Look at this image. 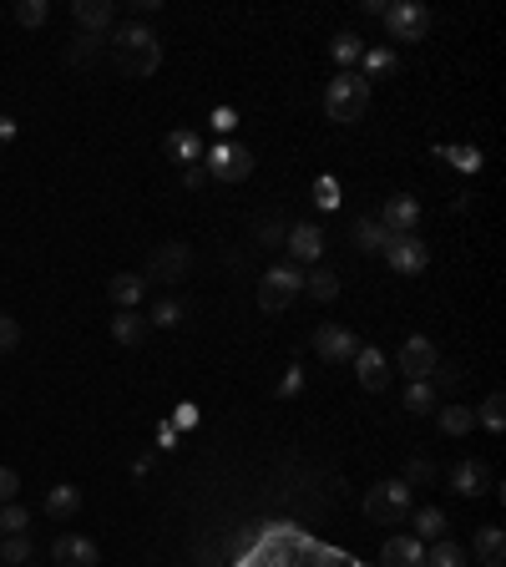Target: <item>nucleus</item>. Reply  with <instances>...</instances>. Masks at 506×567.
<instances>
[{"mask_svg":"<svg viewBox=\"0 0 506 567\" xmlns=\"http://www.w3.org/2000/svg\"><path fill=\"white\" fill-rule=\"evenodd\" d=\"M107 51H112V66L122 76H152L162 66V41L147 31V26H122L107 36Z\"/></svg>","mask_w":506,"mask_h":567,"instance_id":"obj_1","label":"nucleus"},{"mask_svg":"<svg viewBox=\"0 0 506 567\" xmlns=\"http://www.w3.org/2000/svg\"><path fill=\"white\" fill-rule=\"evenodd\" d=\"M324 112H329V122H360L370 112V81L360 71H340L324 87Z\"/></svg>","mask_w":506,"mask_h":567,"instance_id":"obj_2","label":"nucleus"},{"mask_svg":"<svg viewBox=\"0 0 506 567\" xmlns=\"http://www.w3.org/2000/svg\"><path fill=\"white\" fill-rule=\"evenodd\" d=\"M365 517L375 527H395L410 517V481H380L370 486V497H365Z\"/></svg>","mask_w":506,"mask_h":567,"instance_id":"obj_3","label":"nucleus"},{"mask_svg":"<svg viewBox=\"0 0 506 567\" xmlns=\"http://www.w3.org/2000/svg\"><path fill=\"white\" fill-rule=\"evenodd\" d=\"M385 264H390L395 274H405V279L426 274V269H431V243L420 238V233H395V238L385 243Z\"/></svg>","mask_w":506,"mask_h":567,"instance_id":"obj_4","label":"nucleus"},{"mask_svg":"<svg viewBox=\"0 0 506 567\" xmlns=\"http://www.w3.org/2000/svg\"><path fill=\"white\" fill-rule=\"evenodd\" d=\"M188 269H193V249L188 243H157L152 249V259H147V279L152 284H183L188 279Z\"/></svg>","mask_w":506,"mask_h":567,"instance_id":"obj_5","label":"nucleus"},{"mask_svg":"<svg viewBox=\"0 0 506 567\" xmlns=\"http://www.w3.org/2000/svg\"><path fill=\"white\" fill-rule=\"evenodd\" d=\"M299 294H304V274H299L294 264H279V269H269V274H264V284H259V304H264L269 314L289 309Z\"/></svg>","mask_w":506,"mask_h":567,"instance_id":"obj_6","label":"nucleus"},{"mask_svg":"<svg viewBox=\"0 0 506 567\" xmlns=\"http://www.w3.org/2000/svg\"><path fill=\"white\" fill-rule=\"evenodd\" d=\"M203 173L218 178V183H243V178L253 173V152L238 147V142H218V147L208 152V162H203Z\"/></svg>","mask_w":506,"mask_h":567,"instance_id":"obj_7","label":"nucleus"},{"mask_svg":"<svg viewBox=\"0 0 506 567\" xmlns=\"http://www.w3.org/2000/svg\"><path fill=\"white\" fill-rule=\"evenodd\" d=\"M385 31H390V41H426L431 11L415 6V0H395V6L385 11Z\"/></svg>","mask_w":506,"mask_h":567,"instance_id":"obj_8","label":"nucleus"},{"mask_svg":"<svg viewBox=\"0 0 506 567\" xmlns=\"http://www.w3.org/2000/svg\"><path fill=\"white\" fill-rule=\"evenodd\" d=\"M314 355L324 365H350L360 355V345H355V335L345 330V324H319L314 330Z\"/></svg>","mask_w":506,"mask_h":567,"instance_id":"obj_9","label":"nucleus"},{"mask_svg":"<svg viewBox=\"0 0 506 567\" xmlns=\"http://www.w3.org/2000/svg\"><path fill=\"white\" fill-rule=\"evenodd\" d=\"M400 375L405 380H431L436 375V365H441V355H436V345L426 340V335H410L405 345H400Z\"/></svg>","mask_w":506,"mask_h":567,"instance_id":"obj_10","label":"nucleus"},{"mask_svg":"<svg viewBox=\"0 0 506 567\" xmlns=\"http://www.w3.org/2000/svg\"><path fill=\"white\" fill-rule=\"evenodd\" d=\"M51 557H56V567H97V562H102V547H97L92 537L61 532V537L51 542Z\"/></svg>","mask_w":506,"mask_h":567,"instance_id":"obj_11","label":"nucleus"},{"mask_svg":"<svg viewBox=\"0 0 506 567\" xmlns=\"http://www.w3.org/2000/svg\"><path fill=\"white\" fill-rule=\"evenodd\" d=\"M284 249H289L294 264H319V254H324V233H319L314 223H294V228L284 233Z\"/></svg>","mask_w":506,"mask_h":567,"instance_id":"obj_12","label":"nucleus"},{"mask_svg":"<svg viewBox=\"0 0 506 567\" xmlns=\"http://www.w3.org/2000/svg\"><path fill=\"white\" fill-rule=\"evenodd\" d=\"M380 223H385L390 238H395V233H415V223H420V203H415L410 193H395V198L380 208Z\"/></svg>","mask_w":506,"mask_h":567,"instance_id":"obj_13","label":"nucleus"},{"mask_svg":"<svg viewBox=\"0 0 506 567\" xmlns=\"http://www.w3.org/2000/svg\"><path fill=\"white\" fill-rule=\"evenodd\" d=\"M380 567H426V542L390 537V542L380 547Z\"/></svg>","mask_w":506,"mask_h":567,"instance_id":"obj_14","label":"nucleus"},{"mask_svg":"<svg viewBox=\"0 0 506 567\" xmlns=\"http://www.w3.org/2000/svg\"><path fill=\"white\" fill-rule=\"evenodd\" d=\"M71 16H76V26L87 31V36H102V31L112 26L117 6H112V0H76V6H71Z\"/></svg>","mask_w":506,"mask_h":567,"instance_id":"obj_15","label":"nucleus"},{"mask_svg":"<svg viewBox=\"0 0 506 567\" xmlns=\"http://www.w3.org/2000/svg\"><path fill=\"white\" fill-rule=\"evenodd\" d=\"M451 492H456V497H481V492H491V466L461 461V466L451 471Z\"/></svg>","mask_w":506,"mask_h":567,"instance_id":"obj_16","label":"nucleus"},{"mask_svg":"<svg viewBox=\"0 0 506 567\" xmlns=\"http://www.w3.org/2000/svg\"><path fill=\"white\" fill-rule=\"evenodd\" d=\"M355 375H360L365 390H385V385H390V360H385L380 350L360 345V355H355Z\"/></svg>","mask_w":506,"mask_h":567,"instance_id":"obj_17","label":"nucleus"},{"mask_svg":"<svg viewBox=\"0 0 506 567\" xmlns=\"http://www.w3.org/2000/svg\"><path fill=\"white\" fill-rule=\"evenodd\" d=\"M76 512H81V486H71V481L51 486V492H46V517L51 522H71Z\"/></svg>","mask_w":506,"mask_h":567,"instance_id":"obj_18","label":"nucleus"},{"mask_svg":"<svg viewBox=\"0 0 506 567\" xmlns=\"http://www.w3.org/2000/svg\"><path fill=\"white\" fill-rule=\"evenodd\" d=\"M147 330H152V324H147V314H137V309H117V319H112V340L117 345H142L147 340Z\"/></svg>","mask_w":506,"mask_h":567,"instance_id":"obj_19","label":"nucleus"},{"mask_svg":"<svg viewBox=\"0 0 506 567\" xmlns=\"http://www.w3.org/2000/svg\"><path fill=\"white\" fill-rule=\"evenodd\" d=\"M107 294H112V304H117V309H137V304H142V294H147V279H142V274H112Z\"/></svg>","mask_w":506,"mask_h":567,"instance_id":"obj_20","label":"nucleus"},{"mask_svg":"<svg viewBox=\"0 0 506 567\" xmlns=\"http://www.w3.org/2000/svg\"><path fill=\"white\" fill-rule=\"evenodd\" d=\"M167 157L183 162V168H198L203 162V137L198 132H167Z\"/></svg>","mask_w":506,"mask_h":567,"instance_id":"obj_21","label":"nucleus"},{"mask_svg":"<svg viewBox=\"0 0 506 567\" xmlns=\"http://www.w3.org/2000/svg\"><path fill=\"white\" fill-rule=\"evenodd\" d=\"M400 405H405L410 416H431L441 400H436V385H431V380H410V385H405V395H400Z\"/></svg>","mask_w":506,"mask_h":567,"instance_id":"obj_22","label":"nucleus"},{"mask_svg":"<svg viewBox=\"0 0 506 567\" xmlns=\"http://www.w3.org/2000/svg\"><path fill=\"white\" fill-rule=\"evenodd\" d=\"M476 557L486 567H501L506 562V532L501 527H476Z\"/></svg>","mask_w":506,"mask_h":567,"instance_id":"obj_23","label":"nucleus"},{"mask_svg":"<svg viewBox=\"0 0 506 567\" xmlns=\"http://www.w3.org/2000/svg\"><path fill=\"white\" fill-rule=\"evenodd\" d=\"M385 243H390V233H385L380 218H360L355 223V249L360 254H385Z\"/></svg>","mask_w":506,"mask_h":567,"instance_id":"obj_24","label":"nucleus"},{"mask_svg":"<svg viewBox=\"0 0 506 567\" xmlns=\"http://www.w3.org/2000/svg\"><path fill=\"white\" fill-rule=\"evenodd\" d=\"M183 319H188V304H183V299H157V304H152V314H147L152 330H178Z\"/></svg>","mask_w":506,"mask_h":567,"instance_id":"obj_25","label":"nucleus"},{"mask_svg":"<svg viewBox=\"0 0 506 567\" xmlns=\"http://www.w3.org/2000/svg\"><path fill=\"white\" fill-rule=\"evenodd\" d=\"M441 537H446V512L441 507L415 512V542H441Z\"/></svg>","mask_w":506,"mask_h":567,"instance_id":"obj_26","label":"nucleus"},{"mask_svg":"<svg viewBox=\"0 0 506 567\" xmlns=\"http://www.w3.org/2000/svg\"><path fill=\"white\" fill-rule=\"evenodd\" d=\"M329 51H334V61H340V71H355V61L365 56V41H360L355 31H340Z\"/></svg>","mask_w":506,"mask_h":567,"instance_id":"obj_27","label":"nucleus"},{"mask_svg":"<svg viewBox=\"0 0 506 567\" xmlns=\"http://www.w3.org/2000/svg\"><path fill=\"white\" fill-rule=\"evenodd\" d=\"M476 421H481L486 431H496V436L506 431V395H501V390H491V395L481 400V411H476Z\"/></svg>","mask_w":506,"mask_h":567,"instance_id":"obj_28","label":"nucleus"},{"mask_svg":"<svg viewBox=\"0 0 506 567\" xmlns=\"http://www.w3.org/2000/svg\"><path fill=\"white\" fill-rule=\"evenodd\" d=\"M304 289H309L319 304H334V299H340V279H334L329 269H309V274H304Z\"/></svg>","mask_w":506,"mask_h":567,"instance_id":"obj_29","label":"nucleus"},{"mask_svg":"<svg viewBox=\"0 0 506 567\" xmlns=\"http://www.w3.org/2000/svg\"><path fill=\"white\" fill-rule=\"evenodd\" d=\"M102 46H107V36H87V31H81V36L66 46V61H71V66H92Z\"/></svg>","mask_w":506,"mask_h":567,"instance_id":"obj_30","label":"nucleus"},{"mask_svg":"<svg viewBox=\"0 0 506 567\" xmlns=\"http://www.w3.org/2000/svg\"><path fill=\"white\" fill-rule=\"evenodd\" d=\"M476 426V411L471 405H441V431L446 436H466Z\"/></svg>","mask_w":506,"mask_h":567,"instance_id":"obj_31","label":"nucleus"},{"mask_svg":"<svg viewBox=\"0 0 506 567\" xmlns=\"http://www.w3.org/2000/svg\"><path fill=\"white\" fill-rule=\"evenodd\" d=\"M426 567H466V547L441 537L436 547H426Z\"/></svg>","mask_w":506,"mask_h":567,"instance_id":"obj_32","label":"nucleus"},{"mask_svg":"<svg viewBox=\"0 0 506 567\" xmlns=\"http://www.w3.org/2000/svg\"><path fill=\"white\" fill-rule=\"evenodd\" d=\"M0 562H11V567L31 562V537H26V532H11L6 542H0Z\"/></svg>","mask_w":506,"mask_h":567,"instance_id":"obj_33","label":"nucleus"},{"mask_svg":"<svg viewBox=\"0 0 506 567\" xmlns=\"http://www.w3.org/2000/svg\"><path fill=\"white\" fill-rule=\"evenodd\" d=\"M46 16H51V6H46V0H16V21L21 26H46Z\"/></svg>","mask_w":506,"mask_h":567,"instance_id":"obj_34","label":"nucleus"},{"mask_svg":"<svg viewBox=\"0 0 506 567\" xmlns=\"http://www.w3.org/2000/svg\"><path fill=\"white\" fill-rule=\"evenodd\" d=\"M436 157H451L461 173H476V168H481V152H476V147H436Z\"/></svg>","mask_w":506,"mask_h":567,"instance_id":"obj_35","label":"nucleus"},{"mask_svg":"<svg viewBox=\"0 0 506 567\" xmlns=\"http://www.w3.org/2000/svg\"><path fill=\"white\" fill-rule=\"evenodd\" d=\"M26 527H31V512H26V507H16V502L0 507V532H6V537H11V532H26Z\"/></svg>","mask_w":506,"mask_h":567,"instance_id":"obj_36","label":"nucleus"},{"mask_svg":"<svg viewBox=\"0 0 506 567\" xmlns=\"http://www.w3.org/2000/svg\"><path fill=\"white\" fill-rule=\"evenodd\" d=\"M314 198H319V208H340V183H334V178H314Z\"/></svg>","mask_w":506,"mask_h":567,"instance_id":"obj_37","label":"nucleus"},{"mask_svg":"<svg viewBox=\"0 0 506 567\" xmlns=\"http://www.w3.org/2000/svg\"><path fill=\"white\" fill-rule=\"evenodd\" d=\"M360 61H365V71H360V76H365V81H370V76H380V71H390V66H395V56H390V51H365V56H360Z\"/></svg>","mask_w":506,"mask_h":567,"instance_id":"obj_38","label":"nucleus"},{"mask_svg":"<svg viewBox=\"0 0 506 567\" xmlns=\"http://www.w3.org/2000/svg\"><path fill=\"white\" fill-rule=\"evenodd\" d=\"M16 345H21V324H16L11 314H0V355L16 350Z\"/></svg>","mask_w":506,"mask_h":567,"instance_id":"obj_39","label":"nucleus"},{"mask_svg":"<svg viewBox=\"0 0 506 567\" xmlns=\"http://www.w3.org/2000/svg\"><path fill=\"white\" fill-rule=\"evenodd\" d=\"M16 492H21V476H16L11 466H0V507L16 502Z\"/></svg>","mask_w":506,"mask_h":567,"instance_id":"obj_40","label":"nucleus"},{"mask_svg":"<svg viewBox=\"0 0 506 567\" xmlns=\"http://www.w3.org/2000/svg\"><path fill=\"white\" fill-rule=\"evenodd\" d=\"M299 390H304V370H299V365H289V375H284V385H279V395L289 400V395H299Z\"/></svg>","mask_w":506,"mask_h":567,"instance_id":"obj_41","label":"nucleus"},{"mask_svg":"<svg viewBox=\"0 0 506 567\" xmlns=\"http://www.w3.org/2000/svg\"><path fill=\"white\" fill-rule=\"evenodd\" d=\"M233 122H238V112H233V107H218V112H213V127H218V132H228Z\"/></svg>","mask_w":506,"mask_h":567,"instance_id":"obj_42","label":"nucleus"},{"mask_svg":"<svg viewBox=\"0 0 506 567\" xmlns=\"http://www.w3.org/2000/svg\"><path fill=\"white\" fill-rule=\"evenodd\" d=\"M203 183H208V173H203V168H183V188H193V193H198Z\"/></svg>","mask_w":506,"mask_h":567,"instance_id":"obj_43","label":"nucleus"},{"mask_svg":"<svg viewBox=\"0 0 506 567\" xmlns=\"http://www.w3.org/2000/svg\"><path fill=\"white\" fill-rule=\"evenodd\" d=\"M16 137V117H0V142H11Z\"/></svg>","mask_w":506,"mask_h":567,"instance_id":"obj_44","label":"nucleus"}]
</instances>
